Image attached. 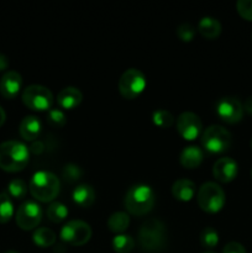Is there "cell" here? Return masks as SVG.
<instances>
[{"label":"cell","mask_w":252,"mask_h":253,"mask_svg":"<svg viewBox=\"0 0 252 253\" xmlns=\"http://www.w3.org/2000/svg\"><path fill=\"white\" fill-rule=\"evenodd\" d=\"M61 240L71 246H83L90 240L91 229L89 224L81 220H72L67 222L61 230Z\"/></svg>","instance_id":"cell-9"},{"label":"cell","mask_w":252,"mask_h":253,"mask_svg":"<svg viewBox=\"0 0 252 253\" xmlns=\"http://www.w3.org/2000/svg\"><path fill=\"white\" fill-rule=\"evenodd\" d=\"M217 244H219V235H217L216 230H214L212 227H205L200 234V245L204 249L211 250L216 247Z\"/></svg>","instance_id":"cell-27"},{"label":"cell","mask_w":252,"mask_h":253,"mask_svg":"<svg viewBox=\"0 0 252 253\" xmlns=\"http://www.w3.org/2000/svg\"><path fill=\"white\" fill-rule=\"evenodd\" d=\"M244 111H246L247 114L252 115V95L249 96V98L246 99V101H245Z\"/></svg>","instance_id":"cell-36"},{"label":"cell","mask_w":252,"mask_h":253,"mask_svg":"<svg viewBox=\"0 0 252 253\" xmlns=\"http://www.w3.org/2000/svg\"><path fill=\"white\" fill-rule=\"evenodd\" d=\"M68 216V209L64 204L59 202H53L47 208V217L51 222L58 224V222L64 221Z\"/></svg>","instance_id":"cell-23"},{"label":"cell","mask_w":252,"mask_h":253,"mask_svg":"<svg viewBox=\"0 0 252 253\" xmlns=\"http://www.w3.org/2000/svg\"><path fill=\"white\" fill-rule=\"evenodd\" d=\"M82 100H83V94L78 88H74V86H67L62 89L57 95V103L66 110L76 109L82 103Z\"/></svg>","instance_id":"cell-15"},{"label":"cell","mask_w":252,"mask_h":253,"mask_svg":"<svg viewBox=\"0 0 252 253\" xmlns=\"http://www.w3.org/2000/svg\"><path fill=\"white\" fill-rule=\"evenodd\" d=\"M6 253H19V252H16V251H7Z\"/></svg>","instance_id":"cell-38"},{"label":"cell","mask_w":252,"mask_h":253,"mask_svg":"<svg viewBox=\"0 0 252 253\" xmlns=\"http://www.w3.org/2000/svg\"><path fill=\"white\" fill-rule=\"evenodd\" d=\"M30 193L41 203H52L59 194L61 183L56 174L46 170H40L32 175L29 184Z\"/></svg>","instance_id":"cell-2"},{"label":"cell","mask_w":252,"mask_h":253,"mask_svg":"<svg viewBox=\"0 0 252 253\" xmlns=\"http://www.w3.org/2000/svg\"><path fill=\"white\" fill-rule=\"evenodd\" d=\"M204 253H215V252H212V251H208V252H204Z\"/></svg>","instance_id":"cell-40"},{"label":"cell","mask_w":252,"mask_h":253,"mask_svg":"<svg viewBox=\"0 0 252 253\" xmlns=\"http://www.w3.org/2000/svg\"><path fill=\"white\" fill-rule=\"evenodd\" d=\"M5 119H6V114H5L4 109H2L1 106H0V127H1L2 125H4Z\"/></svg>","instance_id":"cell-37"},{"label":"cell","mask_w":252,"mask_h":253,"mask_svg":"<svg viewBox=\"0 0 252 253\" xmlns=\"http://www.w3.org/2000/svg\"><path fill=\"white\" fill-rule=\"evenodd\" d=\"M177 130L179 135L187 141H194L202 133V120L194 113H182L177 119Z\"/></svg>","instance_id":"cell-12"},{"label":"cell","mask_w":252,"mask_h":253,"mask_svg":"<svg viewBox=\"0 0 252 253\" xmlns=\"http://www.w3.org/2000/svg\"><path fill=\"white\" fill-rule=\"evenodd\" d=\"M48 121L53 126L62 127V126H64V124H66L67 119L62 110H59V109H51V110L48 111Z\"/></svg>","instance_id":"cell-32"},{"label":"cell","mask_w":252,"mask_h":253,"mask_svg":"<svg viewBox=\"0 0 252 253\" xmlns=\"http://www.w3.org/2000/svg\"><path fill=\"white\" fill-rule=\"evenodd\" d=\"M146 88V77L141 71L130 68L119 79V91L127 100H133L142 94Z\"/></svg>","instance_id":"cell-8"},{"label":"cell","mask_w":252,"mask_h":253,"mask_svg":"<svg viewBox=\"0 0 252 253\" xmlns=\"http://www.w3.org/2000/svg\"><path fill=\"white\" fill-rule=\"evenodd\" d=\"M128 225H130V216L126 212L119 211L114 212L108 220V227L111 232L114 234L121 235L127 230Z\"/></svg>","instance_id":"cell-21"},{"label":"cell","mask_w":252,"mask_h":253,"mask_svg":"<svg viewBox=\"0 0 252 253\" xmlns=\"http://www.w3.org/2000/svg\"><path fill=\"white\" fill-rule=\"evenodd\" d=\"M250 146H251V150H252V138H251V142H250Z\"/></svg>","instance_id":"cell-39"},{"label":"cell","mask_w":252,"mask_h":253,"mask_svg":"<svg viewBox=\"0 0 252 253\" xmlns=\"http://www.w3.org/2000/svg\"><path fill=\"white\" fill-rule=\"evenodd\" d=\"M14 215V205L7 193H0V224H6Z\"/></svg>","instance_id":"cell-25"},{"label":"cell","mask_w":252,"mask_h":253,"mask_svg":"<svg viewBox=\"0 0 252 253\" xmlns=\"http://www.w3.org/2000/svg\"><path fill=\"white\" fill-rule=\"evenodd\" d=\"M32 240H34V244L36 246L46 249V247H51L56 242V234L51 229L40 227L34 232Z\"/></svg>","instance_id":"cell-22"},{"label":"cell","mask_w":252,"mask_h":253,"mask_svg":"<svg viewBox=\"0 0 252 253\" xmlns=\"http://www.w3.org/2000/svg\"><path fill=\"white\" fill-rule=\"evenodd\" d=\"M204 160V152L198 146H188L182 151L179 156V162L187 169H194L199 167Z\"/></svg>","instance_id":"cell-16"},{"label":"cell","mask_w":252,"mask_h":253,"mask_svg":"<svg viewBox=\"0 0 252 253\" xmlns=\"http://www.w3.org/2000/svg\"><path fill=\"white\" fill-rule=\"evenodd\" d=\"M27 185L22 179H12L7 185V195L14 199H24L26 197Z\"/></svg>","instance_id":"cell-26"},{"label":"cell","mask_w":252,"mask_h":253,"mask_svg":"<svg viewBox=\"0 0 252 253\" xmlns=\"http://www.w3.org/2000/svg\"><path fill=\"white\" fill-rule=\"evenodd\" d=\"M22 86V78L15 71H7L0 79V94L5 99L16 98Z\"/></svg>","instance_id":"cell-14"},{"label":"cell","mask_w":252,"mask_h":253,"mask_svg":"<svg viewBox=\"0 0 252 253\" xmlns=\"http://www.w3.org/2000/svg\"><path fill=\"white\" fill-rule=\"evenodd\" d=\"M155 200V193L148 185L137 184L127 190L124 204L128 214L143 216L152 210Z\"/></svg>","instance_id":"cell-4"},{"label":"cell","mask_w":252,"mask_h":253,"mask_svg":"<svg viewBox=\"0 0 252 253\" xmlns=\"http://www.w3.org/2000/svg\"><path fill=\"white\" fill-rule=\"evenodd\" d=\"M198 31L208 40H215L221 34V24L215 17L205 16L198 24Z\"/></svg>","instance_id":"cell-20"},{"label":"cell","mask_w":252,"mask_h":253,"mask_svg":"<svg viewBox=\"0 0 252 253\" xmlns=\"http://www.w3.org/2000/svg\"><path fill=\"white\" fill-rule=\"evenodd\" d=\"M22 103L34 111H49L53 105V94L42 85H29L22 91Z\"/></svg>","instance_id":"cell-7"},{"label":"cell","mask_w":252,"mask_h":253,"mask_svg":"<svg viewBox=\"0 0 252 253\" xmlns=\"http://www.w3.org/2000/svg\"><path fill=\"white\" fill-rule=\"evenodd\" d=\"M195 184L189 179H178L172 185V195L179 202H190L194 198Z\"/></svg>","instance_id":"cell-18"},{"label":"cell","mask_w":252,"mask_h":253,"mask_svg":"<svg viewBox=\"0 0 252 253\" xmlns=\"http://www.w3.org/2000/svg\"><path fill=\"white\" fill-rule=\"evenodd\" d=\"M7 67H9V59L5 54L0 53V72L7 69Z\"/></svg>","instance_id":"cell-35"},{"label":"cell","mask_w":252,"mask_h":253,"mask_svg":"<svg viewBox=\"0 0 252 253\" xmlns=\"http://www.w3.org/2000/svg\"><path fill=\"white\" fill-rule=\"evenodd\" d=\"M251 178H252V169H251Z\"/></svg>","instance_id":"cell-41"},{"label":"cell","mask_w":252,"mask_h":253,"mask_svg":"<svg viewBox=\"0 0 252 253\" xmlns=\"http://www.w3.org/2000/svg\"><path fill=\"white\" fill-rule=\"evenodd\" d=\"M16 224L24 231H31L36 229L42 220V209L37 203L25 202L20 205L16 212Z\"/></svg>","instance_id":"cell-10"},{"label":"cell","mask_w":252,"mask_h":253,"mask_svg":"<svg viewBox=\"0 0 252 253\" xmlns=\"http://www.w3.org/2000/svg\"><path fill=\"white\" fill-rule=\"evenodd\" d=\"M41 121L36 116H26L20 123V135L25 141H35L41 133Z\"/></svg>","instance_id":"cell-17"},{"label":"cell","mask_w":252,"mask_h":253,"mask_svg":"<svg viewBox=\"0 0 252 253\" xmlns=\"http://www.w3.org/2000/svg\"><path fill=\"white\" fill-rule=\"evenodd\" d=\"M83 175V170L79 166L73 165V163H69V165L64 166L63 169H62V177L66 182L68 183H74L77 180H79Z\"/></svg>","instance_id":"cell-29"},{"label":"cell","mask_w":252,"mask_h":253,"mask_svg":"<svg viewBox=\"0 0 252 253\" xmlns=\"http://www.w3.org/2000/svg\"><path fill=\"white\" fill-rule=\"evenodd\" d=\"M244 105L236 98L226 96L220 99L216 104V114L219 119L230 125L240 123L244 118Z\"/></svg>","instance_id":"cell-11"},{"label":"cell","mask_w":252,"mask_h":253,"mask_svg":"<svg viewBox=\"0 0 252 253\" xmlns=\"http://www.w3.org/2000/svg\"><path fill=\"white\" fill-rule=\"evenodd\" d=\"M43 143L41 141H34V143L30 146L29 151L34 153V155H40V153L43 152Z\"/></svg>","instance_id":"cell-34"},{"label":"cell","mask_w":252,"mask_h":253,"mask_svg":"<svg viewBox=\"0 0 252 253\" xmlns=\"http://www.w3.org/2000/svg\"><path fill=\"white\" fill-rule=\"evenodd\" d=\"M198 204L203 211L208 214H216L224 208L226 198L222 188L212 182L204 183L198 192Z\"/></svg>","instance_id":"cell-5"},{"label":"cell","mask_w":252,"mask_h":253,"mask_svg":"<svg viewBox=\"0 0 252 253\" xmlns=\"http://www.w3.org/2000/svg\"><path fill=\"white\" fill-rule=\"evenodd\" d=\"M236 9L242 19L252 21V0H239L236 4Z\"/></svg>","instance_id":"cell-31"},{"label":"cell","mask_w":252,"mask_h":253,"mask_svg":"<svg viewBox=\"0 0 252 253\" xmlns=\"http://www.w3.org/2000/svg\"><path fill=\"white\" fill-rule=\"evenodd\" d=\"M239 166L236 161L230 157L220 158L212 167V175L220 183H230L237 177Z\"/></svg>","instance_id":"cell-13"},{"label":"cell","mask_w":252,"mask_h":253,"mask_svg":"<svg viewBox=\"0 0 252 253\" xmlns=\"http://www.w3.org/2000/svg\"><path fill=\"white\" fill-rule=\"evenodd\" d=\"M167 242V230L162 221L148 219L143 222L138 231V244L146 252H160Z\"/></svg>","instance_id":"cell-3"},{"label":"cell","mask_w":252,"mask_h":253,"mask_svg":"<svg viewBox=\"0 0 252 253\" xmlns=\"http://www.w3.org/2000/svg\"><path fill=\"white\" fill-rule=\"evenodd\" d=\"M232 136L229 131L220 125H211L203 132L202 145L209 153L220 155L230 150Z\"/></svg>","instance_id":"cell-6"},{"label":"cell","mask_w":252,"mask_h":253,"mask_svg":"<svg viewBox=\"0 0 252 253\" xmlns=\"http://www.w3.org/2000/svg\"><path fill=\"white\" fill-rule=\"evenodd\" d=\"M72 199L78 207L90 208L95 202V192L89 184H81L72 193Z\"/></svg>","instance_id":"cell-19"},{"label":"cell","mask_w":252,"mask_h":253,"mask_svg":"<svg viewBox=\"0 0 252 253\" xmlns=\"http://www.w3.org/2000/svg\"><path fill=\"white\" fill-rule=\"evenodd\" d=\"M222 253H247L245 247L239 242H230L222 250Z\"/></svg>","instance_id":"cell-33"},{"label":"cell","mask_w":252,"mask_h":253,"mask_svg":"<svg viewBox=\"0 0 252 253\" xmlns=\"http://www.w3.org/2000/svg\"><path fill=\"white\" fill-rule=\"evenodd\" d=\"M152 121L156 126L162 128H168L174 123V118L168 110H156L152 114Z\"/></svg>","instance_id":"cell-28"},{"label":"cell","mask_w":252,"mask_h":253,"mask_svg":"<svg viewBox=\"0 0 252 253\" xmlns=\"http://www.w3.org/2000/svg\"><path fill=\"white\" fill-rule=\"evenodd\" d=\"M29 147L20 141H6L0 145V168L5 172H21L29 165Z\"/></svg>","instance_id":"cell-1"},{"label":"cell","mask_w":252,"mask_h":253,"mask_svg":"<svg viewBox=\"0 0 252 253\" xmlns=\"http://www.w3.org/2000/svg\"><path fill=\"white\" fill-rule=\"evenodd\" d=\"M177 36L179 37L180 41L190 42L195 36V29L188 22H184L177 27Z\"/></svg>","instance_id":"cell-30"},{"label":"cell","mask_w":252,"mask_h":253,"mask_svg":"<svg viewBox=\"0 0 252 253\" xmlns=\"http://www.w3.org/2000/svg\"><path fill=\"white\" fill-rule=\"evenodd\" d=\"M135 247V240L130 235H116L113 239V249L116 253H130Z\"/></svg>","instance_id":"cell-24"}]
</instances>
